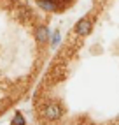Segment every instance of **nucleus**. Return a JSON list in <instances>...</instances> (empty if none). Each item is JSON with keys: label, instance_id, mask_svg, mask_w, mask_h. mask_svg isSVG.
<instances>
[{"label": "nucleus", "instance_id": "3", "mask_svg": "<svg viewBox=\"0 0 119 125\" xmlns=\"http://www.w3.org/2000/svg\"><path fill=\"white\" fill-rule=\"evenodd\" d=\"M35 37H37L39 42H46V41L51 37V32H49V28H47V27L40 25V27H37V30H35Z\"/></svg>", "mask_w": 119, "mask_h": 125}, {"label": "nucleus", "instance_id": "4", "mask_svg": "<svg viewBox=\"0 0 119 125\" xmlns=\"http://www.w3.org/2000/svg\"><path fill=\"white\" fill-rule=\"evenodd\" d=\"M39 7L44 11H58V2L56 0H39Z\"/></svg>", "mask_w": 119, "mask_h": 125}, {"label": "nucleus", "instance_id": "5", "mask_svg": "<svg viewBox=\"0 0 119 125\" xmlns=\"http://www.w3.org/2000/svg\"><path fill=\"white\" fill-rule=\"evenodd\" d=\"M11 123H12V125H25V116H23L21 113H16Z\"/></svg>", "mask_w": 119, "mask_h": 125}, {"label": "nucleus", "instance_id": "2", "mask_svg": "<svg viewBox=\"0 0 119 125\" xmlns=\"http://www.w3.org/2000/svg\"><path fill=\"white\" fill-rule=\"evenodd\" d=\"M44 116L47 120H58L61 118V107L58 104H47L44 107Z\"/></svg>", "mask_w": 119, "mask_h": 125}, {"label": "nucleus", "instance_id": "6", "mask_svg": "<svg viewBox=\"0 0 119 125\" xmlns=\"http://www.w3.org/2000/svg\"><path fill=\"white\" fill-rule=\"evenodd\" d=\"M51 37H53V39H51V44H53V46H56V44L60 42V32H54V34L51 35Z\"/></svg>", "mask_w": 119, "mask_h": 125}, {"label": "nucleus", "instance_id": "1", "mask_svg": "<svg viewBox=\"0 0 119 125\" xmlns=\"http://www.w3.org/2000/svg\"><path fill=\"white\" fill-rule=\"evenodd\" d=\"M91 28H93V21H91V18H82V20H79V23L75 25V34L77 35H81V37H84V35H89V32H91Z\"/></svg>", "mask_w": 119, "mask_h": 125}]
</instances>
